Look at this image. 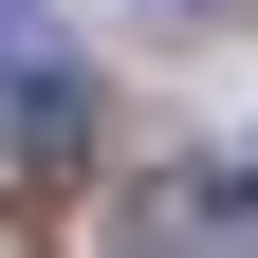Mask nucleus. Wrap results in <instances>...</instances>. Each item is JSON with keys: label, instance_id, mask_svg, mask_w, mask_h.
<instances>
[{"label": "nucleus", "instance_id": "nucleus-1", "mask_svg": "<svg viewBox=\"0 0 258 258\" xmlns=\"http://www.w3.org/2000/svg\"><path fill=\"white\" fill-rule=\"evenodd\" d=\"M74 148H92V74L37 55V37H0V166H74Z\"/></svg>", "mask_w": 258, "mask_h": 258}, {"label": "nucleus", "instance_id": "nucleus-2", "mask_svg": "<svg viewBox=\"0 0 258 258\" xmlns=\"http://www.w3.org/2000/svg\"><path fill=\"white\" fill-rule=\"evenodd\" d=\"M221 221H240V203H221V184H148V203H129V258H221Z\"/></svg>", "mask_w": 258, "mask_h": 258}, {"label": "nucleus", "instance_id": "nucleus-3", "mask_svg": "<svg viewBox=\"0 0 258 258\" xmlns=\"http://www.w3.org/2000/svg\"><path fill=\"white\" fill-rule=\"evenodd\" d=\"M148 19H240V0H148Z\"/></svg>", "mask_w": 258, "mask_h": 258}, {"label": "nucleus", "instance_id": "nucleus-4", "mask_svg": "<svg viewBox=\"0 0 258 258\" xmlns=\"http://www.w3.org/2000/svg\"><path fill=\"white\" fill-rule=\"evenodd\" d=\"M240 240H258V148H240Z\"/></svg>", "mask_w": 258, "mask_h": 258}]
</instances>
